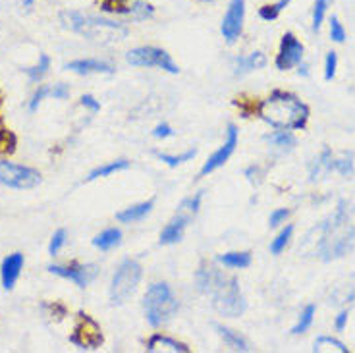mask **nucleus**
<instances>
[{
  "mask_svg": "<svg viewBox=\"0 0 355 353\" xmlns=\"http://www.w3.org/2000/svg\"><path fill=\"white\" fill-rule=\"evenodd\" d=\"M330 37H332L334 43H344L346 41V29L340 24V19L336 16H332V19H330Z\"/></svg>",
  "mask_w": 355,
  "mask_h": 353,
  "instance_id": "c9c22d12",
  "label": "nucleus"
},
{
  "mask_svg": "<svg viewBox=\"0 0 355 353\" xmlns=\"http://www.w3.org/2000/svg\"><path fill=\"white\" fill-rule=\"evenodd\" d=\"M24 263L26 259L21 253H12L4 261H2V266H0V278H2V286L4 290H12L16 282H18L19 274H21V268H24Z\"/></svg>",
  "mask_w": 355,
  "mask_h": 353,
  "instance_id": "2eb2a0df",
  "label": "nucleus"
},
{
  "mask_svg": "<svg viewBox=\"0 0 355 353\" xmlns=\"http://www.w3.org/2000/svg\"><path fill=\"white\" fill-rule=\"evenodd\" d=\"M243 19H245V0H230L228 10L222 18L220 33L228 43H236L243 29Z\"/></svg>",
  "mask_w": 355,
  "mask_h": 353,
  "instance_id": "9b49d317",
  "label": "nucleus"
},
{
  "mask_svg": "<svg viewBox=\"0 0 355 353\" xmlns=\"http://www.w3.org/2000/svg\"><path fill=\"white\" fill-rule=\"evenodd\" d=\"M153 12H155V10H153V6L149 2H145V0H133L132 4H125L124 16L135 19V21H141V19L151 18Z\"/></svg>",
  "mask_w": 355,
  "mask_h": 353,
  "instance_id": "5701e85b",
  "label": "nucleus"
},
{
  "mask_svg": "<svg viewBox=\"0 0 355 353\" xmlns=\"http://www.w3.org/2000/svg\"><path fill=\"white\" fill-rule=\"evenodd\" d=\"M49 97L58 98V101H66L70 97V87L66 83H56V85H51V93Z\"/></svg>",
  "mask_w": 355,
  "mask_h": 353,
  "instance_id": "58836bf2",
  "label": "nucleus"
},
{
  "mask_svg": "<svg viewBox=\"0 0 355 353\" xmlns=\"http://www.w3.org/2000/svg\"><path fill=\"white\" fill-rule=\"evenodd\" d=\"M66 70L76 71L80 76H89V74H114V66L103 60H95V58H81V60H73V62L66 64Z\"/></svg>",
  "mask_w": 355,
  "mask_h": 353,
  "instance_id": "dca6fc26",
  "label": "nucleus"
},
{
  "mask_svg": "<svg viewBox=\"0 0 355 353\" xmlns=\"http://www.w3.org/2000/svg\"><path fill=\"white\" fill-rule=\"evenodd\" d=\"M130 168V162L125 159L114 160V162H108L105 166H98L95 168L93 172H89V176L85 178L87 182H93V180H98V178H107L110 174H114V172H122V170H128Z\"/></svg>",
  "mask_w": 355,
  "mask_h": 353,
  "instance_id": "b1692460",
  "label": "nucleus"
},
{
  "mask_svg": "<svg viewBox=\"0 0 355 353\" xmlns=\"http://www.w3.org/2000/svg\"><path fill=\"white\" fill-rule=\"evenodd\" d=\"M143 307H145V317L149 320V325L159 328L176 315L178 300L168 288V284L157 282L149 286V290L143 298Z\"/></svg>",
  "mask_w": 355,
  "mask_h": 353,
  "instance_id": "39448f33",
  "label": "nucleus"
},
{
  "mask_svg": "<svg viewBox=\"0 0 355 353\" xmlns=\"http://www.w3.org/2000/svg\"><path fill=\"white\" fill-rule=\"evenodd\" d=\"M303 60V44L297 41V37L293 33H286L282 37V44H280V53L276 58V68L278 70H292L293 66L302 64Z\"/></svg>",
  "mask_w": 355,
  "mask_h": 353,
  "instance_id": "ddd939ff",
  "label": "nucleus"
},
{
  "mask_svg": "<svg viewBox=\"0 0 355 353\" xmlns=\"http://www.w3.org/2000/svg\"><path fill=\"white\" fill-rule=\"evenodd\" d=\"M290 4V0H276L275 4H266L263 8L259 10V16L266 21H270V19L278 18V14L282 12Z\"/></svg>",
  "mask_w": 355,
  "mask_h": 353,
  "instance_id": "7c9ffc66",
  "label": "nucleus"
},
{
  "mask_svg": "<svg viewBox=\"0 0 355 353\" xmlns=\"http://www.w3.org/2000/svg\"><path fill=\"white\" fill-rule=\"evenodd\" d=\"M334 170L342 176H354V157L352 153H342L340 157H334L332 150L324 149L320 153V157L315 160V164L311 168V180H317V176H320L322 172H330Z\"/></svg>",
  "mask_w": 355,
  "mask_h": 353,
  "instance_id": "1a4fd4ad",
  "label": "nucleus"
},
{
  "mask_svg": "<svg viewBox=\"0 0 355 353\" xmlns=\"http://www.w3.org/2000/svg\"><path fill=\"white\" fill-rule=\"evenodd\" d=\"M151 209H153V201H145V203L133 205V207H130V209L118 212V214H116V218H118L120 222H124V224L143 221V218L151 212Z\"/></svg>",
  "mask_w": 355,
  "mask_h": 353,
  "instance_id": "4be33fe9",
  "label": "nucleus"
},
{
  "mask_svg": "<svg viewBox=\"0 0 355 353\" xmlns=\"http://www.w3.org/2000/svg\"><path fill=\"white\" fill-rule=\"evenodd\" d=\"M147 352L151 353H160V352H170V353H187L189 347L184 344H180L176 340H172L168 336H153L147 345Z\"/></svg>",
  "mask_w": 355,
  "mask_h": 353,
  "instance_id": "6ab92c4d",
  "label": "nucleus"
},
{
  "mask_svg": "<svg viewBox=\"0 0 355 353\" xmlns=\"http://www.w3.org/2000/svg\"><path fill=\"white\" fill-rule=\"evenodd\" d=\"M197 155L196 149H189L187 153H184V155H180V157H172V155H159V159L162 160V162H166L168 166L176 168L180 166V164H184V162H189V160L193 159Z\"/></svg>",
  "mask_w": 355,
  "mask_h": 353,
  "instance_id": "72a5a7b5",
  "label": "nucleus"
},
{
  "mask_svg": "<svg viewBox=\"0 0 355 353\" xmlns=\"http://www.w3.org/2000/svg\"><path fill=\"white\" fill-rule=\"evenodd\" d=\"M49 68H51V58L46 56V54H41L39 56V62L35 64V66H31V68H26V74H27V78L31 81H41L44 78V74L49 71Z\"/></svg>",
  "mask_w": 355,
  "mask_h": 353,
  "instance_id": "cd10ccee",
  "label": "nucleus"
},
{
  "mask_svg": "<svg viewBox=\"0 0 355 353\" xmlns=\"http://www.w3.org/2000/svg\"><path fill=\"white\" fill-rule=\"evenodd\" d=\"M259 116L272 128L290 132V130L305 128L309 118V108L292 93L275 91L270 97L261 103Z\"/></svg>",
  "mask_w": 355,
  "mask_h": 353,
  "instance_id": "7ed1b4c3",
  "label": "nucleus"
},
{
  "mask_svg": "<svg viewBox=\"0 0 355 353\" xmlns=\"http://www.w3.org/2000/svg\"><path fill=\"white\" fill-rule=\"evenodd\" d=\"M290 216V211L288 209H276L272 214H270V218H268V224H270V228H276V226H280L282 222L286 221Z\"/></svg>",
  "mask_w": 355,
  "mask_h": 353,
  "instance_id": "ea45409f",
  "label": "nucleus"
},
{
  "mask_svg": "<svg viewBox=\"0 0 355 353\" xmlns=\"http://www.w3.org/2000/svg\"><path fill=\"white\" fill-rule=\"evenodd\" d=\"M196 282L199 291L211 298L214 311L230 318L243 315L245 300L241 295L240 284L234 276H226L213 266H203L201 270H197Z\"/></svg>",
  "mask_w": 355,
  "mask_h": 353,
  "instance_id": "f257e3e1",
  "label": "nucleus"
},
{
  "mask_svg": "<svg viewBox=\"0 0 355 353\" xmlns=\"http://www.w3.org/2000/svg\"><path fill=\"white\" fill-rule=\"evenodd\" d=\"M292 232L293 226H286V228L272 239V243H270V253H272V255H280V253L284 251L286 246H288V241L292 238Z\"/></svg>",
  "mask_w": 355,
  "mask_h": 353,
  "instance_id": "c756f323",
  "label": "nucleus"
},
{
  "mask_svg": "<svg viewBox=\"0 0 355 353\" xmlns=\"http://www.w3.org/2000/svg\"><path fill=\"white\" fill-rule=\"evenodd\" d=\"M346 322H347V311H342L340 315L336 317V330H344L346 328Z\"/></svg>",
  "mask_w": 355,
  "mask_h": 353,
  "instance_id": "37998d69",
  "label": "nucleus"
},
{
  "mask_svg": "<svg viewBox=\"0 0 355 353\" xmlns=\"http://www.w3.org/2000/svg\"><path fill=\"white\" fill-rule=\"evenodd\" d=\"M355 226L349 218L346 201H340L334 212L320 226V238L317 246V253L322 261H336L340 257L347 255V251L354 248Z\"/></svg>",
  "mask_w": 355,
  "mask_h": 353,
  "instance_id": "f03ea898",
  "label": "nucleus"
},
{
  "mask_svg": "<svg viewBox=\"0 0 355 353\" xmlns=\"http://www.w3.org/2000/svg\"><path fill=\"white\" fill-rule=\"evenodd\" d=\"M125 60L132 66H141V68H160L168 74L180 71L172 56L159 46H137L125 54Z\"/></svg>",
  "mask_w": 355,
  "mask_h": 353,
  "instance_id": "0eeeda50",
  "label": "nucleus"
},
{
  "mask_svg": "<svg viewBox=\"0 0 355 353\" xmlns=\"http://www.w3.org/2000/svg\"><path fill=\"white\" fill-rule=\"evenodd\" d=\"M214 328L218 330V336H220L222 340H224V344L228 345L230 350L234 352H249V345L248 342L243 340L240 336V332H236V330H232L228 327H222V325H214Z\"/></svg>",
  "mask_w": 355,
  "mask_h": 353,
  "instance_id": "aec40b11",
  "label": "nucleus"
},
{
  "mask_svg": "<svg viewBox=\"0 0 355 353\" xmlns=\"http://www.w3.org/2000/svg\"><path fill=\"white\" fill-rule=\"evenodd\" d=\"M64 243H66V230H56L53 239H51V246H49V253L53 257L58 255L60 249L64 248Z\"/></svg>",
  "mask_w": 355,
  "mask_h": 353,
  "instance_id": "e433bc0d",
  "label": "nucleus"
},
{
  "mask_svg": "<svg viewBox=\"0 0 355 353\" xmlns=\"http://www.w3.org/2000/svg\"><path fill=\"white\" fill-rule=\"evenodd\" d=\"M70 340L71 344L78 345L80 350L91 352V350H97L98 345L103 344V332H101V327L89 315H80Z\"/></svg>",
  "mask_w": 355,
  "mask_h": 353,
  "instance_id": "9d476101",
  "label": "nucleus"
},
{
  "mask_svg": "<svg viewBox=\"0 0 355 353\" xmlns=\"http://www.w3.org/2000/svg\"><path fill=\"white\" fill-rule=\"evenodd\" d=\"M49 270L56 276H60V278L70 280L78 288H87L98 274V268L95 265H80V263H71L70 266L49 265Z\"/></svg>",
  "mask_w": 355,
  "mask_h": 353,
  "instance_id": "f8f14e48",
  "label": "nucleus"
},
{
  "mask_svg": "<svg viewBox=\"0 0 355 353\" xmlns=\"http://www.w3.org/2000/svg\"><path fill=\"white\" fill-rule=\"evenodd\" d=\"M228 135H226V141L222 145L220 149L213 153V157L205 162V166L201 168V176H207V174H211L214 170H218L220 166H224L228 159H230L232 155H234V150L238 147V128L234 124L228 126Z\"/></svg>",
  "mask_w": 355,
  "mask_h": 353,
  "instance_id": "4468645a",
  "label": "nucleus"
},
{
  "mask_svg": "<svg viewBox=\"0 0 355 353\" xmlns=\"http://www.w3.org/2000/svg\"><path fill=\"white\" fill-rule=\"evenodd\" d=\"M268 141L272 143V145H276V147H282V149H292L293 145H295V137H293L290 132L280 130V132L272 133V135L268 137Z\"/></svg>",
  "mask_w": 355,
  "mask_h": 353,
  "instance_id": "473e14b6",
  "label": "nucleus"
},
{
  "mask_svg": "<svg viewBox=\"0 0 355 353\" xmlns=\"http://www.w3.org/2000/svg\"><path fill=\"white\" fill-rule=\"evenodd\" d=\"M120 241H122V232L116 228H108L105 232H101L98 236H95L93 239V246L101 251H110V249H114L120 246Z\"/></svg>",
  "mask_w": 355,
  "mask_h": 353,
  "instance_id": "412c9836",
  "label": "nucleus"
},
{
  "mask_svg": "<svg viewBox=\"0 0 355 353\" xmlns=\"http://www.w3.org/2000/svg\"><path fill=\"white\" fill-rule=\"evenodd\" d=\"M315 353H324V352H338V353H347V347L342 342H338L334 338H329V336H320L319 340L315 342V347H313Z\"/></svg>",
  "mask_w": 355,
  "mask_h": 353,
  "instance_id": "a878e982",
  "label": "nucleus"
},
{
  "mask_svg": "<svg viewBox=\"0 0 355 353\" xmlns=\"http://www.w3.org/2000/svg\"><path fill=\"white\" fill-rule=\"evenodd\" d=\"M141 266L137 261L125 259L122 265L116 268L114 276H112V284H110V301L112 305H122L132 295L137 284L141 280Z\"/></svg>",
  "mask_w": 355,
  "mask_h": 353,
  "instance_id": "423d86ee",
  "label": "nucleus"
},
{
  "mask_svg": "<svg viewBox=\"0 0 355 353\" xmlns=\"http://www.w3.org/2000/svg\"><path fill=\"white\" fill-rule=\"evenodd\" d=\"M189 218L182 216V214H176L166 228L160 232V246H172V243H178L182 236H184V230H186Z\"/></svg>",
  "mask_w": 355,
  "mask_h": 353,
  "instance_id": "f3484780",
  "label": "nucleus"
},
{
  "mask_svg": "<svg viewBox=\"0 0 355 353\" xmlns=\"http://www.w3.org/2000/svg\"><path fill=\"white\" fill-rule=\"evenodd\" d=\"M49 93H51V85H39V89L33 93V97L29 101V112H35L39 105L49 97Z\"/></svg>",
  "mask_w": 355,
  "mask_h": 353,
  "instance_id": "f704fd0d",
  "label": "nucleus"
},
{
  "mask_svg": "<svg viewBox=\"0 0 355 353\" xmlns=\"http://www.w3.org/2000/svg\"><path fill=\"white\" fill-rule=\"evenodd\" d=\"M0 184L12 189H33L41 184V174L35 168L0 160Z\"/></svg>",
  "mask_w": 355,
  "mask_h": 353,
  "instance_id": "6e6552de",
  "label": "nucleus"
},
{
  "mask_svg": "<svg viewBox=\"0 0 355 353\" xmlns=\"http://www.w3.org/2000/svg\"><path fill=\"white\" fill-rule=\"evenodd\" d=\"M81 106H87L91 112H98L101 110V103L95 101V97H91V95H83L81 97Z\"/></svg>",
  "mask_w": 355,
  "mask_h": 353,
  "instance_id": "79ce46f5",
  "label": "nucleus"
},
{
  "mask_svg": "<svg viewBox=\"0 0 355 353\" xmlns=\"http://www.w3.org/2000/svg\"><path fill=\"white\" fill-rule=\"evenodd\" d=\"M300 74L307 76V66H300Z\"/></svg>",
  "mask_w": 355,
  "mask_h": 353,
  "instance_id": "a18cd8bd",
  "label": "nucleus"
},
{
  "mask_svg": "<svg viewBox=\"0 0 355 353\" xmlns=\"http://www.w3.org/2000/svg\"><path fill=\"white\" fill-rule=\"evenodd\" d=\"M266 66V56L263 53H251L245 54V56H238L234 60V71L236 76H243V74H249L253 70H261Z\"/></svg>",
  "mask_w": 355,
  "mask_h": 353,
  "instance_id": "a211bd4d",
  "label": "nucleus"
},
{
  "mask_svg": "<svg viewBox=\"0 0 355 353\" xmlns=\"http://www.w3.org/2000/svg\"><path fill=\"white\" fill-rule=\"evenodd\" d=\"M201 201H203V191H199V193H196L193 197L186 199L184 203L180 205V209H178L176 214H182V216H186V218H189V221H191L197 212H199Z\"/></svg>",
  "mask_w": 355,
  "mask_h": 353,
  "instance_id": "bb28decb",
  "label": "nucleus"
},
{
  "mask_svg": "<svg viewBox=\"0 0 355 353\" xmlns=\"http://www.w3.org/2000/svg\"><path fill=\"white\" fill-rule=\"evenodd\" d=\"M315 305H307L303 313L300 315V320H297V325L292 328V334H303V332H307L313 325V318H315Z\"/></svg>",
  "mask_w": 355,
  "mask_h": 353,
  "instance_id": "c85d7f7f",
  "label": "nucleus"
},
{
  "mask_svg": "<svg viewBox=\"0 0 355 353\" xmlns=\"http://www.w3.org/2000/svg\"><path fill=\"white\" fill-rule=\"evenodd\" d=\"M218 263L224 266H230V268H248L251 265V253L248 251H234V253H224L218 257Z\"/></svg>",
  "mask_w": 355,
  "mask_h": 353,
  "instance_id": "393cba45",
  "label": "nucleus"
},
{
  "mask_svg": "<svg viewBox=\"0 0 355 353\" xmlns=\"http://www.w3.org/2000/svg\"><path fill=\"white\" fill-rule=\"evenodd\" d=\"M199 2H214V0H199Z\"/></svg>",
  "mask_w": 355,
  "mask_h": 353,
  "instance_id": "49530a36",
  "label": "nucleus"
},
{
  "mask_svg": "<svg viewBox=\"0 0 355 353\" xmlns=\"http://www.w3.org/2000/svg\"><path fill=\"white\" fill-rule=\"evenodd\" d=\"M330 0H315V6H313V29L319 31L324 16H327V10H329Z\"/></svg>",
  "mask_w": 355,
  "mask_h": 353,
  "instance_id": "2f4dec72",
  "label": "nucleus"
},
{
  "mask_svg": "<svg viewBox=\"0 0 355 353\" xmlns=\"http://www.w3.org/2000/svg\"><path fill=\"white\" fill-rule=\"evenodd\" d=\"M21 2H24V6H26V8H31L35 0H21Z\"/></svg>",
  "mask_w": 355,
  "mask_h": 353,
  "instance_id": "c03bdc74",
  "label": "nucleus"
},
{
  "mask_svg": "<svg viewBox=\"0 0 355 353\" xmlns=\"http://www.w3.org/2000/svg\"><path fill=\"white\" fill-rule=\"evenodd\" d=\"M153 135H155L157 139H166V137H172V135H174V130H172L168 124H159L155 128Z\"/></svg>",
  "mask_w": 355,
  "mask_h": 353,
  "instance_id": "a19ab883",
  "label": "nucleus"
},
{
  "mask_svg": "<svg viewBox=\"0 0 355 353\" xmlns=\"http://www.w3.org/2000/svg\"><path fill=\"white\" fill-rule=\"evenodd\" d=\"M336 66H338L336 53L327 54V60H324V80L330 81L332 78H334V74H336Z\"/></svg>",
  "mask_w": 355,
  "mask_h": 353,
  "instance_id": "4c0bfd02",
  "label": "nucleus"
},
{
  "mask_svg": "<svg viewBox=\"0 0 355 353\" xmlns=\"http://www.w3.org/2000/svg\"><path fill=\"white\" fill-rule=\"evenodd\" d=\"M60 21L66 29L73 33H80L89 41L98 44H112L118 41H124L128 37V27L122 21L81 14L76 10H64L60 14Z\"/></svg>",
  "mask_w": 355,
  "mask_h": 353,
  "instance_id": "20e7f679",
  "label": "nucleus"
}]
</instances>
